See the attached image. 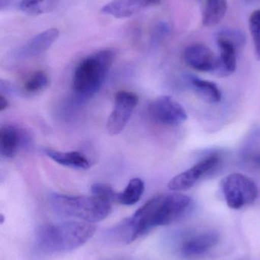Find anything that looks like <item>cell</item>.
I'll return each instance as SVG.
<instances>
[{
	"label": "cell",
	"instance_id": "obj_9",
	"mask_svg": "<svg viewBox=\"0 0 260 260\" xmlns=\"http://www.w3.org/2000/svg\"><path fill=\"white\" fill-rule=\"evenodd\" d=\"M218 163L219 158L218 156H209L195 164L192 168L171 179L168 183V188L175 192L187 190L192 188L205 174L212 171Z\"/></svg>",
	"mask_w": 260,
	"mask_h": 260
},
{
	"label": "cell",
	"instance_id": "obj_15",
	"mask_svg": "<svg viewBox=\"0 0 260 260\" xmlns=\"http://www.w3.org/2000/svg\"><path fill=\"white\" fill-rule=\"evenodd\" d=\"M220 49L219 67L215 75L228 76L235 73L237 68L236 47L224 40L217 39Z\"/></svg>",
	"mask_w": 260,
	"mask_h": 260
},
{
	"label": "cell",
	"instance_id": "obj_16",
	"mask_svg": "<svg viewBox=\"0 0 260 260\" xmlns=\"http://www.w3.org/2000/svg\"><path fill=\"white\" fill-rule=\"evenodd\" d=\"M188 80L190 82L192 89L201 100L209 104H217L221 102V92L215 82L192 76H189Z\"/></svg>",
	"mask_w": 260,
	"mask_h": 260
},
{
	"label": "cell",
	"instance_id": "obj_10",
	"mask_svg": "<svg viewBox=\"0 0 260 260\" xmlns=\"http://www.w3.org/2000/svg\"><path fill=\"white\" fill-rule=\"evenodd\" d=\"M185 62L191 68L215 74L219 67V56L207 46L194 44L188 46L183 53Z\"/></svg>",
	"mask_w": 260,
	"mask_h": 260
},
{
	"label": "cell",
	"instance_id": "obj_2",
	"mask_svg": "<svg viewBox=\"0 0 260 260\" xmlns=\"http://www.w3.org/2000/svg\"><path fill=\"white\" fill-rule=\"evenodd\" d=\"M114 58V52L105 49L96 52L81 61L73 77V92L79 100L90 99L99 91Z\"/></svg>",
	"mask_w": 260,
	"mask_h": 260
},
{
	"label": "cell",
	"instance_id": "obj_7",
	"mask_svg": "<svg viewBox=\"0 0 260 260\" xmlns=\"http://www.w3.org/2000/svg\"><path fill=\"white\" fill-rule=\"evenodd\" d=\"M220 235L216 231L195 232L185 237L180 245V255L186 259H197L216 247Z\"/></svg>",
	"mask_w": 260,
	"mask_h": 260
},
{
	"label": "cell",
	"instance_id": "obj_25",
	"mask_svg": "<svg viewBox=\"0 0 260 260\" xmlns=\"http://www.w3.org/2000/svg\"><path fill=\"white\" fill-rule=\"evenodd\" d=\"M8 107H9V102H8L6 97H4V95L1 94V95H0V111L3 112L5 110L7 109Z\"/></svg>",
	"mask_w": 260,
	"mask_h": 260
},
{
	"label": "cell",
	"instance_id": "obj_8",
	"mask_svg": "<svg viewBox=\"0 0 260 260\" xmlns=\"http://www.w3.org/2000/svg\"><path fill=\"white\" fill-rule=\"evenodd\" d=\"M150 115L162 124L178 126L188 119L183 107L169 96H160L154 99L148 108Z\"/></svg>",
	"mask_w": 260,
	"mask_h": 260
},
{
	"label": "cell",
	"instance_id": "obj_20",
	"mask_svg": "<svg viewBox=\"0 0 260 260\" xmlns=\"http://www.w3.org/2000/svg\"><path fill=\"white\" fill-rule=\"evenodd\" d=\"M49 79L44 71L38 70L31 74L24 82L23 88L27 94H38L48 85Z\"/></svg>",
	"mask_w": 260,
	"mask_h": 260
},
{
	"label": "cell",
	"instance_id": "obj_14",
	"mask_svg": "<svg viewBox=\"0 0 260 260\" xmlns=\"http://www.w3.org/2000/svg\"><path fill=\"white\" fill-rule=\"evenodd\" d=\"M44 154L50 157L53 161L63 166L74 169L85 170L90 168V161L85 155L79 151H56L51 148H45Z\"/></svg>",
	"mask_w": 260,
	"mask_h": 260
},
{
	"label": "cell",
	"instance_id": "obj_22",
	"mask_svg": "<svg viewBox=\"0 0 260 260\" xmlns=\"http://www.w3.org/2000/svg\"><path fill=\"white\" fill-rule=\"evenodd\" d=\"M250 33L254 44L255 53L258 60H260V9L254 11L249 19Z\"/></svg>",
	"mask_w": 260,
	"mask_h": 260
},
{
	"label": "cell",
	"instance_id": "obj_24",
	"mask_svg": "<svg viewBox=\"0 0 260 260\" xmlns=\"http://www.w3.org/2000/svg\"><path fill=\"white\" fill-rule=\"evenodd\" d=\"M169 26L168 25L167 23L160 22L154 27L152 31V39L153 43H157L161 41L169 33Z\"/></svg>",
	"mask_w": 260,
	"mask_h": 260
},
{
	"label": "cell",
	"instance_id": "obj_28",
	"mask_svg": "<svg viewBox=\"0 0 260 260\" xmlns=\"http://www.w3.org/2000/svg\"><path fill=\"white\" fill-rule=\"evenodd\" d=\"M114 260H126V259H114Z\"/></svg>",
	"mask_w": 260,
	"mask_h": 260
},
{
	"label": "cell",
	"instance_id": "obj_11",
	"mask_svg": "<svg viewBox=\"0 0 260 260\" xmlns=\"http://www.w3.org/2000/svg\"><path fill=\"white\" fill-rule=\"evenodd\" d=\"M59 35V30L54 27L41 32L16 50L15 58L28 59L42 54L57 40Z\"/></svg>",
	"mask_w": 260,
	"mask_h": 260
},
{
	"label": "cell",
	"instance_id": "obj_17",
	"mask_svg": "<svg viewBox=\"0 0 260 260\" xmlns=\"http://www.w3.org/2000/svg\"><path fill=\"white\" fill-rule=\"evenodd\" d=\"M227 10V0H206L203 12V24L206 27L217 25Z\"/></svg>",
	"mask_w": 260,
	"mask_h": 260
},
{
	"label": "cell",
	"instance_id": "obj_3",
	"mask_svg": "<svg viewBox=\"0 0 260 260\" xmlns=\"http://www.w3.org/2000/svg\"><path fill=\"white\" fill-rule=\"evenodd\" d=\"M191 203L190 197L180 192L160 194L139 208L136 215L141 225L151 232L156 227L172 224L181 218Z\"/></svg>",
	"mask_w": 260,
	"mask_h": 260
},
{
	"label": "cell",
	"instance_id": "obj_5",
	"mask_svg": "<svg viewBox=\"0 0 260 260\" xmlns=\"http://www.w3.org/2000/svg\"><path fill=\"white\" fill-rule=\"evenodd\" d=\"M221 189L227 206L240 209L253 204L258 197L256 183L246 176L233 173L221 181Z\"/></svg>",
	"mask_w": 260,
	"mask_h": 260
},
{
	"label": "cell",
	"instance_id": "obj_18",
	"mask_svg": "<svg viewBox=\"0 0 260 260\" xmlns=\"http://www.w3.org/2000/svg\"><path fill=\"white\" fill-rule=\"evenodd\" d=\"M62 0H21L19 8L24 13L38 16L56 9Z\"/></svg>",
	"mask_w": 260,
	"mask_h": 260
},
{
	"label": "cell",
	"instance_id": "obj_4",
	"mask_svg": "<svg viewBox=\"0 0 260 260\" xmlns=\"http://www.w3.org/2000/svg\"><path fill=\"white\" fill-rule=\"evenodd\" d=\"M49 205L55 213L62 216L78 218L89 223L102 221L111 213V203L96 196L65 195L51 193Z\"/></svg>",
	"mask_w": 260,
	"mask_h": 260
},
{
	"label": "cell",
	"instance_id": "obj_26",
	"mask_svg": "<svg viewBox=\"0 0 260 260\" xmlns=\"http://www.w3.org/2000/svg\"><path fill=\"white\" fill-rule=\"evenodd\" d=\"M12 0H1V10L6 9L10 5Z\"/></svg>",
	"mask_w": 260,
	"mask_h": 260
},
{
	"label": "cell",
	"instance_id": "obj_12",
	"mask_svg": "<svg viewBox=\"0 0 260 260\" xmlns=\"http://www.w3.org/2000/svg\"><path fill=\"white\" fill-rule=\"evenodd\" d=\"M162 0H112L102 8V13L116 18H129L153 6Z\"/></svg>",
	"mask_w": 260,
	"mask_h": 260
},
{
	"label": "cell",
	"instance_id": "obj_13",
	"mask_svg": "<svg viewBox=\"0 0 260 260\" xmlns=\"http://www.w3.org/2000/svg\"><path fill=\"white\" fill-rule=\"evenodd\" d=\"M27 136L23 132L11 126L5 125L0 129V153L6 158L16 155L21 147L27 143Z\"/></svg>",
	"mask_w": 260,
	"mask_h": 260
},
{
	"label": "cell",
	"instance_id": "obj_19",
	"mask_svg": "<svg viewBox=\"0 0 260 260\" xmlns=\"http://www.w3.org/2000/svg\"><path fill=\"white\" fill-rule=\"evenodd\" d=\"M145 192V183L140 178L130 180L123 192H119L118 202L125 206H133L141 198Z\"/></svg>",
	"mask_w": 260,
	"mask_h": 260
},
{
	"label": "cell",
	"instance_id": "obj_27",
	"mask_svg": "<svg viewBox=\"0 0 260 260\" xmlns=\"http://www.w3.org/2000/svg\"><path fill=\"white\" fill-rule=\"evenodd\" d=\"M253 162L257 165L258 167L260 168V154H258V155H255L254 157H253Z\"/></svg>",
	"mask_w": 260,
	"mask_h": 260
},
{
	"label": "cell",
	"instance_id": "obj_1",
	"mask_svg": "<svg viewBox=\"0 0 260 260\" xmlns=\"http://www.w3.org/2000/svg\"><path fill=\"white\" fill-rule=\"evenodd\" d=\"M96 232V226L85 221L42 224L35 234V248L45 254L68 253L86 244Z\"/></svg>",
	"mask_w": 260,
	"mask_h": 260
},
{
	"label": "cell",
	"instance_id": "obj_21",
	"mask_svg": "<svg viewBox=\"0 0 260 260\" xmlns=\"http://www.w3.org/2000/svg\"><path fill=\"white\" fill-rule=\"evenodd\" d=\"M217 39L224 40L233 44L237 50H240L245 45L246 37L239 29L228 28L220 30L217 34Z\"/></svg>",
	"mask_w": 260,
	"mask_h": 260
},
{
	"label": "cell",
	"instance_id": "obj_6",
	"mask_svg": "<svg viewBox=\"0 0 260 260\" xmlns=\"http://www.w3.org/2000/svg\"><path fill=\"white\" fill-rule=\"evenodd\" d=\"M138 96L128 91H118L114 96V108L107 121V131L115 136L123 131L138 103Z\"/></svg>",
	"mask_w": 260,
	"mask_h": 260
},
{
	"label": "cell",
	"instance_id": "obj_23",
	"mask_svg": "<svg viewBox=\"0 0 260 260\" xmlns=\"http://www.w3.org/2000/svg\"><path fill=\"white\" fill-rule=\"evenodd\" d=\"M91 192L93 196L103 199L110 203L118 202V199H119V192H116L110 185L105 184V183H94L91 186Z\"/></svg>",
	"mask_w": 260,
	"mask_h": 260
}]
</instances>
